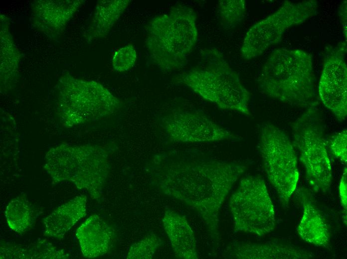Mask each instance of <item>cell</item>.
<instances>
[{"instance_id":"cell-1","label":"cell","mask_w":347,"mask_h":259,"mask_svg":"<svg viewBox=\"0 0 347 259\" xmlns=\"http://www.w3.org/2000/svg\"><path fill=\"white\" fill-rule=\"evenodd\" d=\"M246 167L208 157L196 151H174L156 155L152 174L166 195L196 211L205 224L213 250L219 246V210Z\"/></svg>"},{"instance_id":"cell-2","label":"cell","mask_w":347,"mask_h":259,"mask_svg":"<svg viewBox=\"0 0 347 259\" xmlns=\"http://www.w3.org/2000/svg\"><path fill=\"white\" fill-rule=\"evenodd\" d=\"M257 83L266 96L307 108L316 96L313 56L301 49H275L263 65Z\"/></svg>"},{"instance_id":"cell-3","label":"cell","mask_w":347,"mask_h":259,"mask_svg":"<svg viewBox=\"0 0 347 259\" xmlns=\"http://www.w3.org/2000/svg\"><path fill=\"white\" fill-rule=\"evenodd\" d=\"M146 45L152 62L164 71L180 69L187 63L198 38L196 15L182 4L157 15L147 26Z\"/></svg>"},{"instance_id":"cell-4","label":"cell","mask_w":347,"mask_h":259,"mask_svg":"<svg viewBox=\"0 0 347 259\" xmlns=\"http://www.w3.org/2000/svg\"><path fill=\"white\" fill-rule=\"evenodd\" d=\"M199 56L198 64L177 77L176 82L220 109L251 115L250 93L222 53L209 48L201 50Z\"/></svg>"},{"instance_id":"cell-5","label":"cell","mask_w":347,"mask_h":259,"mask_svg":"<svg viewBox=\"0 0 347 259\" xmlns=\"http://www.w3.org/2000/svg\"><path fill=\"white\" fill-rule=\"evenodd\" d=\"M44 168L53 183L68 181L99 201L110 170L108 152L91 144H61L45 155Z\"/></svg>"},{"instance_id":"cell-6","label":"cell","mask_w":347,"mask_h":259,"mask_svg":"<svg viewBox=\"0 0 347 259\" xmlns=\"http://www.w3.org/2000/svg\"><path fill=\"white\" fill-rule=\"evenodd\" d=\"M318 106L315 101L296 120L293 135L308 182L314 192H325L332 184V168Z\"/></svg>"},{"instance_id":"cell-7","label":"cell","mask_w":347,"mask_h":259,"mask_svg":"<svg viewBox=\"0 0 347 259\" xmlns=\"http://www.w3.org/2000/svg\"><path fill=\"white\" fill-rule=\"evenodd\" d=\"M259 147L267 178L281 203L287 206L297 187L299 173L297 156L287 134L272 124H263Z\"/></svg>"},{"instance_id":"cell-8","label":"cell","mask_w":347,"mask_h":259,"mask_svg":"<svg viewBox=\"0 0 347 259\" xmlns=\"http://www.w3.org/2000/svg\"><path fill=\"white\" fill-rule=\"evenodd\" d=\"M235 232L264 236L275 228L274 204L263 179L243 178L229 201Z\"/></svg>"},{"instance_id":"cell-9","label":"cell","mask_w":347,"mask_h":259,"mask_svg":"<svg viewBox=\"0 0 347 259\" xmlns=\"http://www.w3.org/2000/svg\"><path fill=\"white\" fill-rule=\"evenodd\" d=\"M318 1L298 2L285 1L275 12L256 23L246 32L240 49L242 57L251 60L278 44L290 28L300 25L315 16Z\"/></svg>"},{"instance_id":"cell-10","label":"cell","mask_w":347,"mask_h":259,"mask_svg":"<svg viewBox=\"0 0 347 259\" xmlns=\"http://www.w3.org/2000/svg\"><path fill=\"white\" fill-rule=\"evenodd\" d=\"M70 100L61 102V120L72 127L113 114L121 107L120 100L95 81L74 80Z\"/></svg>"},{"instance_id":"cell-11","label":"cell","mask_w":347,"mask_h":259,"mask_svg":"<svg viewBox=\"0 0 347 259\" xmlns=\"http://www.w3.org/2000/svg\"><path fill=\"white\" fill-rule=\"evenodd\" d=\"M161 125L171 141L201 143L239 137L205 114L197 111H175L162 118Z\"/></svg>"},{"instance_id":"cell-12","label":"cell","mask_w":347,"mask_h":259,"mask_svg":"<svg viewBox=\"0 0 347 259\" xmlns=\"http://www.w3.org/2000/svg\"><path fill=\"white\" fill-rule=\"evenodd\" d=\"M346 42H340L327 52L319 83L322 103L340 121L347 115Z\"/></svg>"},{"instance_id":"cell-13","label":"cell","mask_w":347,"mask_h":259,"mask_svg":"<svg viewBox=\"0 0 347 259\" xmlns=\"http://www.w3.org/2000/svg\"><path fill=\"white\" fill-rule=\"evenodd\" d=\"M223 256L237 259H299L312 258L314 255L292 245L235 242L227 247Z\"/></svg>"},{"instance_id":"cell-14","label":"cell","mask_w":347,"mask_h":259,"mask_svg":"<svg viewBox=\"0 0 347 259\" xmlns=\"http://www.w3.org/2000/svg\"><path fill=\"white\" fill-rule=\"evenodd\" d=\"M76 237L83 256L88 259L101 257L111 248L115 234L100 216L92 215L77 229Z\"/></svg>"},{"instance_id":"cell-15","label":"cell","mask_w":347,"mask_h":259,"mask_svg":"<svg viewBox=\"0 0 347 259\" xmlns=\"http://www.w3.org/2000/svg\"><path fill=\"white\" fill-rule=\"evenodd\" d=\"M162 222L175 256L180 259H198L194 233L186 218L167 209Z\"/></svg>"},{"instance_id":"cell-16","label":"cell","mask_w":347,"mask_h":259,"mask_svg":"<svg viewBox=\"0 0 347 259\" xmlns=\"http://www.w3.org/2000/svg\"><path fill=\"white\" fill-rule=\"evenodd\" d=\"M87 196H77L57 207L43 219V235L58 240L86 215Z\"/></svg>"},{"instance_id":"cell-17","label":"cell","mask_w":347,"mask_h":259,"mask_svg":"<svg viewBox=\"0 0 347 259\" xmlns=\"http://www.w3.org/2000/svg\"><path fill=\"white\" fill-rule=\"evenodd\" d=\"M303 213L297 231L304 241L316 246L327 248L330 232L326 222L308 196L302 193Z\"/></svg>"},{"instance_id":"cell-18","label":"cell","mask_w":347,"mask_h":259,"mask_svg":"<svg viewBox=\"0 0 347 259\" xmlns=\"http://www.w3.org/2000/svg\"><path fill=\"white\" fill-rule=\"evenodd\" d=\"M128 0H102L96 8L88 34L91 38L103 36L110 30L130 3Z\"/></svg>"},{"instance_id":"cell-19","label":"cell","mask_w":347,"mask_h":259,"mask_svg":"<svg viewBox=\"0 0 347 259\" xmlns=\"http://www.w3.org/2000/svg\"><path fill=\"white\" fill-rule=\"evenodd\" d=\"M68 257L64 250L57 249L45 239L25 246L0 247V259H57Z\"/></svg>"},{"instance_id":"cell-20","label":"cell","mask_w":347,"mask_h":259,"mask_svg":"<svg viewBox=\"0 0 347 259\" xmlns=\"http://www.w3.org/2000/svg\"><path fill=\"white\" fill-rule=\"evenodd\" d=\"M39 214L34 205L22 195L11 200L6 206L5 211L8 226L15 233L19 234L24 233L28 230Z\"/></svg>"},{"instance_id":"cell-21","label":"cell","mask_w":347,"mask_h":259,"mask_svg":"<svg viewBox=\"0 0 347 259\" xmlns=\"http://www.w3.org/2000/svg\"><path fill=\"white\" fill-rule=\"evenodd\" d=\"M246 11L244 0H220L217 7V15L221 27L232 29L244 19Z\"/></svg>"},{"instance_id":"cell-22","label":"cell","mask_w":347,"mask_h":259,"mask_svg":"<svg viewBox=\"0 0 347 259\" xmlns=\"http://www.w3.org/2000/svg\"><path fill=\"white\" fill-rule=\"evenodd\" d=\"M162 244L161 239L154 233L150 234L131 245L127 259H151L158 248Z\"/></svg>"},{"instance_id":"cell-23","label":"cell","mask_w":347,"mask_h":259,"mask_svg":"<svg viewBox=\"0 0 347 259\" xmlns=\"http://www.w3.org/2000/svg\"><path fill=\"white\" fill-rule=\"evenodd\" d=\"M137 58L135 48L127 45L118 49L114 53L112 65L118 72H125L131 69L135 64Z\"/></svg>"},{"instance_id":"cell-24","label":"cell","mask_w":347,"mask_h":259,"mask_svg":"<svg viewBox=\"0 0 347 259\" xmlns=\"http://www.w3.org/2000/svg\"><path fill=\"white\" fill-rule=\"evenodd\" d=\"M347 130L344 129L333 135L329 139L327 146L332 154L343 162L347 163Z\"/></svg>"},{"instance_id":"cell-25","label":"cell","mask_w":347,"mask_h":259,"mask_svg":"<svg viewBox=\"0 0 347 259\" xmlns=\"http://www.w3.org/2000/svg\"><path fill=\"white\" fill-rule=\"evenodd\" d=\"M339 194L342 205L344 211L347 209V167L344 169L339 185Z\"/></svg>"},{"instance_id":"cell-26","label":"cell","mask_w":347,"mask_h":259,"mask_svg":"<svg viewBox=\"0 0 347 259\" xmlns=\"http://www.w3.org/2000/svg\"><path fill=\"white\" fill-rule=\"evenodd\" d=\"M339 15L342 25L344 37L347 41V0H344L341 4L339 8Z\"/></svg>"}]
</instances>
